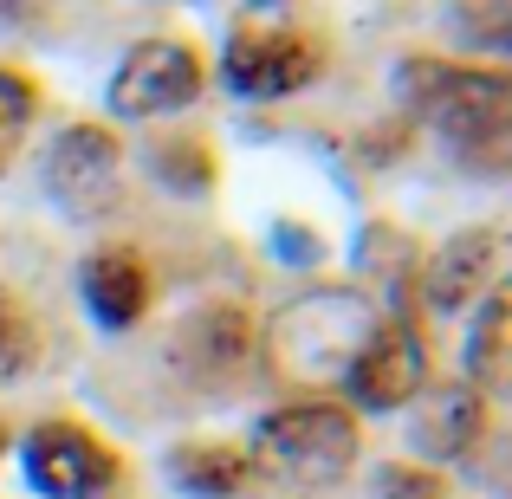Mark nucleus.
Segmentation results:
<instances>
[{
	"label": "nucleus",
	"mask_w": 512,
	"mask_h": 499,
	"mask_svg": "<svg viewBox=\"0 0 512 499\" xmlns=\"http://www.w3.org/2000/svg\"><path fill=\"white\" fill-rule=\"evenodd\" d=\"M409 104L467 156L474 169L500 175L506 169V130H512V91L487 65H441V59H409L402 65Z\"/></svg>",
	"instance_id": "nucleus-1"
},
{
	"label": "nucleus",
	"mask_w": 512,
	"mask_h": 499,
	"mask_svg": "<svg viewBox=\"0 0 512 499\" xmlns=\"http://www.w3.org/2000/svg\"><path fill=\"white\" fill-rule=\"evenodd\" d=\"M370 331H376L370 299L350 292V286H325V292L292 299L286 312L266 325L260 357H266V370L286 376V383H331V376H350V363L370 344Z\"/></svg>",
	"instance_id": "nucleus-2"
},
{
	"label": "nucleus",
	"mask_w": 512,
	"mask_h": 499,
	"mask_svg": "<svg viewBox=\"0 0 512 499\" xmlns=\"http://www.w3.org/2000/svg\"><path fill=\"white\" fill-rule=\"evenodd\" d=\"M357 448L363 435L338 402H286L260 422V454L292 480H338Z\"/></svg>",
	"instance_id": "nucleus-3"
},
{
	"label": "nucleus",
	"mask_w": 512,
	"mask_h": 499,
	"mask_svg": "<svg viewBox=\"0 0 512 499\" xmlns=\"http://www.w3.org/2000/svg\"><path fill=\"white\" fill-rule=\"evenodd\" d=\"M227 85L240 91V98H286V91L312 85L318 72H325V46H318L312 33H299V26H234V39H227Z\"/></svg>",
	"instance_id": "nucleus-4"
},
{
	"label": "nucleus",
	"mask_w": 512,
	"mask_h": 499,
	"mask_svg": "<svg viewBox=\"0 0 512 499\" xmlns=\"http://www.w3.org/2000/svg\"><path fill=\"white\" fill-rule=\"evenodd\" d=\"M26 480L46 499H91L117 480V454L78 422H39L26 435Z\"/></svg>",
	"instance_id": "nucleus-5"
},
{
	"label": "nucleus",
	"mask_w": 512,
	"mask_h": 499,
	"mask_svg": "<svg viewBox=\"0 0 512 499\" xmlns=\"http://www.w3.org/2000/svg\"><path fill=\"white\" fill-rule=\"evenodd\" d=\"M117 175H124V150L104 124H72L46 156V188L72 221H91L117 201Z\"/></svg>",
	"instance_id": "nucleus-6"
},
{
	"label": "nucleus",
	"mask_w": 512,
	"mask_h": 499,
	"mask_svg": "<svg viewBox=\"0 0 512 499\" xmlns=\"http://www.w3.org/2000/svg\"><path fill=\"white\" fill-rule=\"evenodd\" d=\"M195 91H201L195 52L182 39H143V46H130V59L111 78V111L117 117H163V111H182Z\"/></svg>",
	"instance_id": "nucleus-7"
},
{
	"label": "nucleus",
	"mask_w": 512,
	"mask_h": 499,
	"mask_svg": "<svg viewBox=\"0 0 512 499\" xmlns=\"http://www.w3.org/2000/svg\"><path fill=\"white\" fill-rule=\"evenodd\" d=\"M428 383V344L415 337V325H376L370 344L350 363V389H357L363 409H402L415 402V389Z\"/></svg>",
	"instance_id": "nucleus-8"
},
{
	"label": "nucleus",
	"mask_w": 512,
	"mask_h": 499,
	"mask_svg": "<svg viewBox=\"0 0 512 499\" xmlns=\"http://www.w3.org/2000/svg\"><path fill=\"white\" fill-rule=\"evenodd\" d=\"M260 350V331L247 325V312L240 305H208V312H188L182 331H175L169 357L182 363L188 376H201V383H227L234 370H247V357Z\"/></svg>",
	"instance_id": "nucleus-9"
},
{
	"label": "nucleus",
	"mask_w": 512,
	"mask_h": 499,
	"mask_svg": "<svg viewBox=\"0 0 512 499\" xmlns=\"http://www.w3.org/2000/svg\"><path fill=\"white\" fill-rule=\"evenodd\" d=\"M480 435H487V402H480V389L441 383V389H428V396L415 402L409 441L422 454H435V461H461V454H474Z\"/></svg>",
	"instance_id": "nucleus-10"
},
{
	"label": "nucleus",
	"mask_w": 512,
	"mask_h": 499,
	"mask_svg": "<svg viewBox=\"0 0 512 499\" xmlns=\"http://www.w3.org/2000/svg\"><path fill=\"white\" fill-rule=\"evenodd\" d=\"M500 253H506L500 227H467V234H454L448 247H441L435 260L422 266L428 305H441V312H461V305L474 299V292L487 286L493 273H500Z\"/></svg>",
	"instance_id": "nucleus-11"
},
{
	"label": "nucleus",
	"mask_w": 512,
	"mask_h": 499,
	"mask_svg": "<svg viewBox=\"0 0 512 499\" xmlns=\"http://www.w3.org/2000/svg\"><path fill=\"white\" fill-rule=\"evenodd\" d=\"M85 305L98 312V325L111 331H130L150 305V273L130 247H104L85 260Z\"/></svg>",
	"instance_id": "nucleus-12"
},
{
	"label": "nucleus",
	"mask_w": 512,
	"mask_h": 499,
	"mask_svg": "<svg viewBox=\"0 0 512 499\" xmlns=\"http://www.w3.org/2000/svg\"><path fill=\"white\" fill-rule=\"evenodd\" d=\"M169 474L182 493H208V499H234L253 487V454L234 448V441H188V448L169 454Z\"/></svg>",
	"instance_id": "nucleus-13"
},
{
	"label": "nucleus",
	"mask_w": 512,
	"mask_h": 499,
	"mask_svg": "<svg viewBox=\"0 0 512 499\" xmlns=\"http://www.w3.org/2000/svg\"><path fill=\"white\" fill-rule=\"evenodd\" d=\"M506 331H512L506 292H493L487 312L474 318V337H467V370H474L480 389H506ZM474 383H467V389H474Z\"/></svg>",
	"instance_id": "nucleus-14"
},
{
	"label": "nucleus",
	"mask_w": 512,
	"mask_h": 499,
	"mask_svg": "<svg viewBox=\"0 0 512 499\" xmlns=\"http://www.w3.org/2000/svg\"><path fill=\"white\" fill-rule=\"evenodd\" d=\"M156 175L169 188H182V195H201L214 182V150L201 137H169V143H156Z\"/></svg>",
	"instance_id": "nucleus-15"
},
{
	"label": "nucleus",
	"mask_w": 512,
	"mask_h": 499,
	"mask_svg": "<svg viewBox=\"0 0 512 499\" xmlns=\"http://www.w3.org/2000/svg\"><path fill=\"white\" fill-rule=\"evenodd\" d=\"M357 260L376 266V279H389V292H396V299H409V286H415V247L396 234V227H370V234H363V247H357Z\"/></svg>",
	"instance_id": "nucleus-16"
},
{
	"label": "nucleus",
	"mask_w": 512,
	"mask_h": 499,
	"mask_svg": "<svg viewBox=\"0 0 512 499\" xmlns=\"http://www.w3.org/2000/svg\"><path fill=\"white\" fill-rule=\"evenodd\" d=\"M33 111H39L33 85H26L20 72H0V169H7L13 150L26 143V124H33Z\"/></svg>",
	"instance_id": "nucleus-17"
},
{
	"label": "nucleus",
	"mask_w": 512,
	"mask_h": 499,
	"mask_svg": "<svg viewBox=\"0 0 512 499\" xmlns=\"http://www.w3.org/2000/svg\"><path fill=\"white\" fill-rule=\"evenodd\" d=\"M26 357H33V325H26L20 299L0 292V376H20Z\"/></svg>",
	"instance_id": "nucleus-18"
},
{
	"label": "nucleus",
	"mask_w": 512,
	"mask_h": 499,
	"mask_svg": "<svg viewBox=\"0 0 512 499\" xmlns=\"http://www.w3.org/2000/svg\"><path fill=\"white\" fill-rule=\"evenodd\" d=\"M383 499H448V493H441V474H428V467H389Z\"/></svg>",
	"instance_id": "nucleus-19"
},
{
	"label": "nucleus",
	"mask_w": 512,
	"mask_h": 499,
	"mask_svg": "<svg viewBox=\"0 0 512 499\" xmlns=\"http://www.w3.org/2000/svg\"><path fill=\"white\" fill-rule=\"evenodd\" d=\"M279 253H292V260L312 266V260H318V240H312V234H299V227H279Z\"/></svg>",
	"instance_id": "nucleus-20"
},
{
	"label": "nucleus",
	"mask_w": 512,
	"mask_h": 499,
	"mask_svg": "<svg viewBox=\"0 0 512 499\" xmlns=\"http://www.w3.org/2000/svg\"><path fill=\"white\" fill-rule=\"evenodd\" d=\"M0 448H7V428H0Z\"/></svg>",
	"instance_id": "nucleus-21"
}]
</instances>
